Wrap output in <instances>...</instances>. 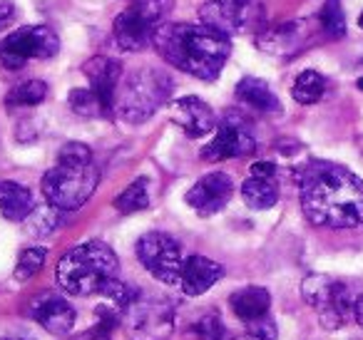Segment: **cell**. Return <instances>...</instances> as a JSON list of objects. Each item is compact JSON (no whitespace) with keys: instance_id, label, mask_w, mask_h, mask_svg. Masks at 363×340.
I'll use <instances>...</instances> for the list:
<instances>
[{"instance_id":"3957f363","label":"cell","mask_w":363,"mask_h":340,"mask_svg":"<svg viewBox=\"0 0 363 340\" xmlns=\"http://www.w3.org/2000/svg\"><path fill=\"white\" fill-rule=\"evenodd\" d=\"M100 169L92 162V149L82 142H67L57 154V164L43 176V196L60 211H75L95 194Z\"/></svg>"},{"instance_id":"603a6c76","label":"cell","mask_w":363,"mask_h":340,"mask_svg":"<svg viewBox=\"0 0 363 340\" xmlns=\"http://www.w3.org/2000/svg\"><path fill=\"white\" fill-rule=\"evenodd\" d=\"M326 77L321 75L318 70H303L301 75L296 77L291 87V95L298 105H316L323 95H326Z\"/></svg>"},{"instance_id":"e0dca14e","label":"cell","mask_w":363,"mask_h":340,"mask_svg":"<svg viewBox=\"0 0 363 340\" xmlns=\"http://www.w3.org/2000/svg\"><path fill=\"white\" fill-rule=\"evenodd\" d=\"M222 276H224L222 264L207 259V256H189V259H184V266H182L179 285L187 295H202L217 280H222Z\"/></svg>"},{"instance_id":"f546056e","label":"cell","mask_w":363,"mask_h":340,"mask_svg":"<svg viewBox=\"0 0 363 340\" xmlns=\"http://www.w3.org/2000/svg\"><path fill=\"white\" fill-rule=\"evenodd\" d=\"M57 211L55 206L48 204V209H35L30 216H28V234L33 236H48L52 229L57 226Z\"/></svg>"},{"instance_id":"9a60e30c","label":"cell","mask_w":363,"mask_h":340,"mask_svg":"<svg viewBox=\"0 0 363 340\" xmlns=\"http://www.w3.org/2000/svg\"><path fill=\"white\" fill-rule=\"evenodd\" d=\"M157 28L147 21L142 13H137L135 8H127L125 13L115 18V26H112V33H115V42L122 47L125 52H137L145 50L152 42V35H155Z\"/></svg>"},{"instance_id":"7a4b0ae2","label":"cell","mask_w":363,"mask_h":340,"mask_svg":"<svg viewBox=\"0 0 363 340\" xmlns=\"http://www.w3.org/2000/svg\"><path fill=\"white\" fill-rule=\"evenodd\" d=\"M152 45L172 67L204 82L217 80L232 52L229 35L192 23H162L152 35Z\"/></svg>"},{"instance_id":"f1b7e54d","label":"cell","mask_w":363,"mask_h":340,"mask_svg":"<svg viewBox=\"0 0 363 340\" xmlns=\"http://www.w3.org/2000/svg\"><path fill=\"white\" fill-rule=\"evenodd\" d=\"M172 3H174V0H132V8H135L137 13H142L155 28H160L162 23H164V18L169 16Z\"/></svg>"},{"instance_id":"8992f818","label":"cell","mask_w":363,"mask_h":340,"mask_svg":"<svg viewBox=\"0 0 363 340\" xmlns=\"http://www.w3.org/2000/svg\"><path fill=\"white\" fill-rule=\"evenodd\" d=\"M303 300L316 310L326 330H338L353 315V300L341 280L323 273H311L301 283Z\"/></svg>"},{"instance_id":"ba28073f","label":"cell","mask_w":363,"mask_h":340,"mask_svg":"<svg viewBox=\"0 0 363 340\" xmlns=\"http://www.w3.org/2000/svg\"><path fill=\"white\" fill-rule=\"evenodd\" d=\"M60 50V40L48 26H26L0 40V65L21 70L30 60H50Z\"/></svg>"},{"instance_id":"d6a6232c","label":"cell","mask_w":363,"mask_h":340,"mask_svg":"<svg viewBox=\"0 0 363 340\" xmlns=\"http://www.w3.org/2000/svg\"><path fill=\"white\" fill-rule=\"evenodd\" d=\"M13 16H16V6H13L11 0H0V33L11 26Z\"/></svg>"},{"instance_id":"ac0fdd59","label":"cell","mask_w":363,"mask_h":340,"mask_svg":"<svg viewBox=\"0 0 363 340\" xmlns=\"http://www.w3.org/2000/svg\"><path fill=\"white\" fill-rule=\"evenodd\" d=\"M247 13L249 8H242L237 0H209L202 6L199 16H202V26L232 38L242 30Z\"/></svg>"},{"instance_id":"7402d4cb","label":"cell","mask_w":363,"mask_h":340,"mask_svg":"<svg viewBox=\"0 0 363 340\" xmlns=\"http://www.w3.org/2000/svg\"><path fill=\"white\" fill-rule=\"evenodd\" d=\"M242 196L247 201V206L264 211V209H272L279 201V186L269 176H249L242 184Z\"/></svg>"},{"instance_id":"83f0119b","label":"cell","mask_w":363,"mask_h":340,"mask_svg":"<svg viewBox=\"0 0 363 340\" xmlns=\"http://www.w3.org/2000/svg\"><path fill=\"white\" fill-rule=\"evenodd\" d=\"M70 110L80 117H97V115H105L102 112V105L100 100L95 97L92 90H72L70 92Z\"/></svg>"},{"instance_id":"cb8c5ba5","label":"cell","mask_w":363,"mask_h":340,"mask_svg":"<svg viewBox=\"0 0 363 340\" xmlns=\"http://www.w3.org/2000/svg\"><path fill=\"white\" fill-rule=\"evenodd\" d=\"M48 97V85L43 80H28L23 85L13 87L6 97L8 110H16V107H35L40 105Z\"/></svg>"},{"instance_id":"484cf974","label":"cell","mask_w":363,"mask_h":340,"mask_svg":"<svg viewBox=\"0 0 363 340\" xmlns=\"http://www.w3.org/2000/svg\"><path fill=\"white\" fill-rule=\"evenodd\" d=\"M318 21H321L323 33L333 40L346 35V16H343L341 0H326L321 13H318Z\"/></svg>"},{"instance_id":"52a82bcc","label":"cell","mask_w":363,"mask_h":340,"mask_svg":"<svg viewBox=\"0 0 363 340\" xmlns=\"http://www.w3.org/2000/svg\"><path fill=\"white\" fill-rule=\"evenodd\" d=\"M122 320L130 340H169L174 330V308L164 298L137 293L135 300L122 308Z\"/></svg>"},{"instance_id":"4dcf8cb0","label":"cell","mask_w":363,"mask_h":340,"mask_svg":"<svg viewBox=\"0 0 363 340\" xmlns=\"http://www.w3.org/2000/svg\"><path fill=\"white\" fill-rule=\"evenodd\" d=\"M194 333L199 335V340H227V328L224 320L219 318V313H209L194 325Z\"/></svg>"},{"instance_id":"6da1fadb","label":"cell","mask_w":363,"mask_h":340,"mask_svg":"<svg viewBox=\"0 0 363 340\" xmlns=\"http://www.w3.org/2000/svg\"><path fill=\"white\" fill-rule=\"evenodd\" d=\"M301 209L313 226H363V179L333 162H308L298 169Z\"/></svg>"},{"instance_id":"7c38bea8","label":"cell","mask_w":363,"mask_h":340,"mask_svg":"<svg viewBox=\"0 0 363 340\" xmlns=\"http://www.w3.org/2000/svg\"><path fill=\"white\" fill-rule=\"evenodd\" d=\"M85 75L90 80V90L95 92V97L100 100L102 112L112 115L115 112V97H117V85H120V75H122V65L115 57H92L85 67Z\"/></svg>"},{"instance_id":"5bb4252c","label":"cell","mask_w":363,"mask_h":340,"mask_svg":"<svg viewBox=\"0 0 363 340\" xmlns=\"http://www.w3.org/2000/svg\"><path fill=\"white\" fill-rule=\"evenodd\" d=\"M33 318L52 335H67L75 328L77 313L60 293H43L33 303Z\"/></svg>"},{"instance_id":"277c9868","label":"cell","mask_w":363,"mask_h":340,"mask_svg":"<svg viewBox=\"0 0 363 340\" xmlns=\"http://www.w3.org/2000/svg\"><path fill=\"white\" fill-rule=\"evenodd\" d=\"M120 261L105 241H87L70 249L55 268L57 285L72 295L105 293L115 278H120Z\"/></svg>"},{"instance_id":"d4e9b609","label":"cell","mask_w":363,"mask_h":340,"mask_svg":"<svg viewBox=\"0 0 363 340\" xmlns=\"http://www.w3.org/2000/svg\"><path fill=\"white\" fill-rule=\"evenodd\" d=\"M150 206V191H147V179H137L115 199V209L122 214H135Z\"/></svg>"},{"instance_id":"2e32d148","label":"cell","mask_w":363,"mask_h":340,"mask_svg":"<svg viewBox=\"0 0 363 340\" xmlns=\"http://www.w3.org/2000/svg\"><path fill=\"white\" fill-rule=\"evenodd\" d=\"M308 42V23L291 21L277 28H269L257 38V45L272 55H294Z\"/></svg>"},{"instance_id":"e575fe53","label":"cell","mask_w":363,"mask_h":340,"mask_svg":"<svg viewBox=\"0 0 363 340\" xmlns=\"http://www.w3.org/2000/svg\"><path fill=\"white\" fill-rule=\"evenodd\" d=\"M237 3H239V6H242V8H252L254 0H237Z\"/></svg>"},{"instance_id":"1f68e13d","label":"cell","mask_w":363,"mask_h":340,"mask_svg":"<svg viewBox=\"0 0 363 340\" xmlns=\"http://www.w3.org/2000/svg\"><path fill=\"white\" fill-rule=\"evenodd\" d=\"M249 171H252V176H269V179H277V164H272V162H254Z\"/></svg>"},{"instance_id":"44dd1931","label":"cell","mask_w":363,"mask_h":340,"mask_svg":"<svg viewBox=\"0 0 363 340\" xmlns=\"http://www.w3.org/2000/svg\"><path fill=\"white\" fill-rule=\"evenodd\" d=\"M237 97L249 105L252 110L262 112V115H274V112H281V102L274 95V90L259 77H244L237 85Z\"/></svg>"},{"instance_id":"4316f807","label":"cell","mask_w":363,"mask_h":340,"mask_svg":"<svg viewBox=\"0 0 363 340\" xmlns=\"http://www.w3.org/2000/svg\"><path fill=\"white\" fill-rule=\"evenodd\" d=\"M48 259V251L40 249V246H30L26 249L21 256H18V264H16V278L18 280H28L38 273V271L45 266Z\"/></svg>"},{"instance_id":"8d00e7d4","label":"cell","mask_w":363,"mask_h":340,"mask_svg":"<svg viewBox=\"0 0 363 340\" xmlns=\"http://www.w3.org/2000/svg\"><path fill=\"white\" fill-rule=\"evenodd\" d=\"M358 28H363V13H361V18H358Z\"/></svg>"},{"instance_id":"d6986e66","label":"cell","mask_w":363,"mask_h":340,"mask_svg":"<svg viewBox=\"0 0 363 340\" xmlns=\"http://www.w3.org/2000/svg\"><path fill=\"white\" fill-rule=\"evenodd\" d=\"M38 209L35 194L18 181H0V214L8 221H26Z\"/></svg>"},{"instance_id":"8fae6325","label":"cell","mask_w":363,"mask_h":340,"mask_svg":"<svg viewBox=\"0 0 363 340\" xmlns=\"http://www.w3.org/2000/svg\"><path fill=\"white\" fill-rule=\"evenodd\" d=\"M234 194V181L224 171H212L202 176L192 189L187 191V204L197 211L199 216L219 214L229 204Z\"/></svg>"},{"instance_id":"ffe728a7","label":"cell","mask_w":363,"mask_h":340,"mask_svg":"<svg viewBox=\"0 0 363 340\" xmlns=\"http://www.w3.org/2000/svg\"><path fill=\"white\" fill-rule=\"evenodd\" d=\"M229 305H232L234 315H237L239 320L252 323V320H259V318H264V315H269L272 295H269V290L262 288V285H247V288L232 293Z\"/></svg>"},{"instance_id":"d590c367","label":"cell","mask_w":363,"mask_h":340,"mask_svg":"<svg viewBox=\"0 0 363 340\" xmlns=\"http://www.w3.org/2000/svg\"><path fill=\"white\" fill-rule=\"evenodd\" d=\"M358 149H361V157H363V137L358 140Z\"/></svg>"},{"instance_id":"9c48e42d","label":"cell","mask_w":363,"mask_h":340,"mask_svg":"<svg viewBox=\"0 0 363 340\" xmlns=\"http://www.w3.org/2000/svg\"><path fill=\"white\" fill-rule=\"evenodd\" d=\"M135 251L150 276H155L162 283H179L184 259H182V246L177 244V239L162 231H150L137 241Z\"/></svg>"},{"instance_id":"74e56055","label":"cell","mask_w":363,"mask_h":340,"mask_svg":"<svg viewBox=\"0 0 363 340\" xmlns=\"http://www.w3.org/2000/svg\"><path fill=\"white\" fill-rule=\"evenodd\" d=\"M244 340H259V338H254V335H249V333H247V338H244Z\"/></svg>"},{"instance_id":"4fadbf2b","label":"cell","mask_w":363,"mask_h":340,"mask_svg":"<svg viewBox=\"0 0 363 340\" xmlns=\"http://www.w3.org/2000/svg\"><path fill=\"white\" fill-rule=\"evenodd\" d=\"M172 122L192 140L204 137L217 127L214 110L199 97H182L172 105Z\"/></svg>"},{"instance_id":"30bf717a","label":"cell","mask_w":363,"mask_h":340,"mask_svg":"<svg viewBox=\"0 0 363 340\" xmlns=\"http://www.w3.org/2000/svg\"><path fill=\"white\" fill-rule=\"evenodd\" d=\"M257 149V137L244 117L237 112H229L217 127V137L202 149V159L207 162H222L234 159V157L252 154Z\"/></svg>"},{"instance_id":"5b68a950","label":"cell","mask_w":363,"mask_h":340,"mask_svg":"<svg viewBox=\"0 0 363 340\" xmlns=\"http://www.w3.org/2000/svg\"><path fill=\"white\" fill-rule=\"evenodd\" d=\"M169 92L172 80L167 72L155 70V67H142V70L130 72L127 80L122 82L115 97V110L130 125H142L164 105Z\"/></svg>"},{"instance_id":"836d02e7","label":"cell","mask_w":363,"mask_h":340,"mask_svg":"<svg viewBox=\"0 0 363 340\" xmlns=\"http://www.w3.org/2000/svg\"><path fill=\"white\" fill-rule=\"evenodd\" d=\"M353 318H356V323L363 328V295H358V298L353 300Z\"/></svg>"},{"instance_id":"f35d334b","label":"cell","mask_w":363,"mask_h":340,"mask_svg":"<svg viewBox=\"0 0 363 340\" xmlns=\"http://www.w3.org/2000/svg\"><path fill=\"white\" fill-rule=\"evenodd\" d=\"M0 340H11V338H0Z\"/></svg>"}]
</instances>
